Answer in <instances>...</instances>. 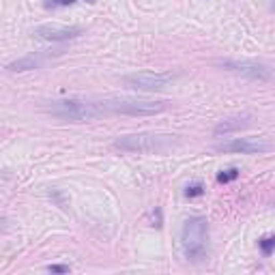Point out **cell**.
<instances>
[{
  "label": "cell",
  "mask_w": 275,
  "mask_h": 275,
  "mask_svg": "<svg viewBox=\"0 0 275 275\" xmlns=\"http://www.w3.org/2000/svg\"><path fill=\"white\" fill-rule=\"evenodd\" d=\"M43 110L56 118L71 120V123H89L103 114L99 101H82V99H58V101L46 103Z\"/></svg>",
  "instance_id": "6da1fadb"
},
{
  "label": "cell",
  "mask_w": 275,
  "mask_h": 275,
  "mask_svg": "<svg viewBox=\"0 0 275 275\" xmlns=\"http://www.w3.org/2000/svg\"><path fill=\"white\" fill-rule=\"evenodd\" d=\"M181 245L189 260H202L208 254V222L204 217H189L181 230Z\"/></svg>",
  "instance_id": "7a4b0ae2"
},
{
  "label": "cell",
  "mask_w": 275,
  "mask_h": 275,
  "mask_svg": "<svg viewBox=\"0 0 275 275\" xmlns=\"http://www.w3.org/2000/svg\"><path fill=\"white\" fill-rule=\"evenodd\" d=\"M177 144V136L163 134H129L114 140V149L125 153H163Z\"/></svg>",
  "instance_id": "3957f363"
},
{
  "label": "cell",
  "mask_w": 275,
  "mask_h": 275,
  "mask_svg": "<svg viewBox=\"0 0 275 275\" xmlns=\"http://www.w3.org/2000/svg\"><path fill=\"white\" fill-rule=\"evenodd\" d=\"M103 114L116 112V114H131V116H151L163 112L168 105L166 101H153V99H134V97H112L105 101H99Z\"/></svg>",
  "instance_id": "277c9868"
},
{
  "label": "cell",
  "mask_w": 275,
  "mask_h": 275,
  "mask_svg": "<svg viewBox=\"0 0 275 275\" xmlns=\"http://www.w3.org/2000/svg\"><path fill=\"white\" fill-rule=\"evenodd\" d=\"M219 69L230 71V73H237V75H243L247 80H256V82H269L275 78V71L265 62H258V60H217L215 62Z\"/></svg>",
  "instance_id": "5b68a950"
},
{
  "label": "cell",
  "mask_w": 275,
  "mask_h": 275,
  "mask_svg": "<svg viewBox=\"0 0 275 275\" xmlns=\"http://www.w3.org/2000/svg\"><path fill=\"white\" fill-rule=\"evenodd\" d=\"M174 82L172 73H155V71H140L123 75V84L134 91H161Z\"/></svg>",
  "instance_id": "8992f818"
},
{
  "label": "cell",
  "mask_w": 275,
  "mask_h": 275,
  "mask_svg": "<svg viewBox=\"0 0 275 275\" xmlns=\"http://www.w3.org/2000/svg\"><path fill=\"white\" fill-rule=\"evenodd\" d=\"M271 149L273 144L265 138H232L215 144V151L219 153H241V155H260V153H269Z\"/></svg>",
  "instance_id": "52a82bcc"
},
{
  "label": "cell",
  "mask_w": 275,
  "mask_h": 275,
  "mask_svg": "<svg viewBox=\"0 0 275 275\" xmlns=\"http://www.w3.org/2000/svg\"><path fill=\"white\" fill-rule=\"evenodd\" d=\"M80 26H58V24H46V26H37L32 30V35L37 39H46V41H65V39H73L82 35Z\"/></svg>",
  "instance_id": "ba28073f"
},
{
  "label": "cell",
  "mask_w": 275,
  "mask_h": 275,
  "mask_svg": "<svg viewBox=\"0 0 275 275\" xmlns=\"http://www.w3.org/2000/svg\"><path fill=\"white\" fill-rule=\"evenodd\" d=\"M50 60V54L46 52H37V54H30V56H24V58H19L15 62H11L7 65V69L9 71H28V69H39L43 67Z\"/></svg>",
  "instance_id": "9c48e42d"
},
{
  "label": "cell",
  "mask_w": 275,
  "mask_h": 275,
  "mask_svg": "<svg viewBox=\"0 0 275 275\" xmlns=\"http://www.w3.org/2000/svg\"><path fill=\"white\" fill-rule=\"evenodd\" d=\"M249 125V118L247 116H237V118H226V120H222L219 125H215V129H213V134L215 136H226V134H230V131H237V129H243V127H247Z\"/></svg>",
  "instance_id": "30bf717a"
},
{
  "label": "cell",
  "mask_w": 275,
  "mask_h": 275,
  "mask_svg": "<svg viewBox=\"0 0 275 275\" xmlns=\"http://www.w3.org/2000/svg\"><path fill=\"white\" fill-rule=\"evenodd\" d=\"M258 245H260V251L265 256H271L273 251H275V235H269V237H262L258 241Z\"/></svg>",
  "instance_id": "8fae6325"
},
{
  "label": "cell",
  "mask_w": 275,
  "mask_h": 275,
  "mask_svg": "<svg viewBox=\"0 0 275 275\" xmlns=\"http://www.w3.org/2000/svg\"><path fill=\"white\" fill-rule=\"evenodd\" d=\"M239 177V170L237 168H230V170H226V172H219L217 174V181L219 183H230V181H235Z\"/></svg>",
  "instance_id": "7c38bea8"
},
{
  "label": "cell",
  "mask_w": 275,
  "mask_h": 275,
  "mask_svg": "<svg viewBox=\"0 0 275 275\" xmlns=\"http://www.w3.org/2000/svg\"><path fill=\"white\" fill-rule=\"evenodd\" d=\"M204 194V187L200 183H194V185H187V189H185V196L187 198H196V196H202Z\"/></svg>",
  "instance_id": "4fadbf2b"
},
{
  "label": "cell",
  "mask_w": 275,
  "mask_h": 275,
  "mask_svg": "<svg viewBox=\"0 0 275 275\" xmlns=\"http://www.w3.org/2000/svg\"><path fill=\"white\" fill-rule=\"evenodd\" d=\"M48 271L50 273H69V267L67 265H50Z\"/></svg>",
  "instance_id": "5bb4252c"
},
{
  "label": "cell",
  "mask_w": 275,
  "mask_h": 275,
  "mask_svg": "<svg viewBox=\"0 0 275 275\" xmlns=\"http://www.w3.org/2000/svg\"><path fill=\"white\" fill-rule=\"evenodd\" d=\"M151 217H153V224L151 226H157L159 228L161 226V211H159V208H155V211L151 213Z\"/></svg>",
  "instance_id": "9a60e30c"
},
{
  "label": "cell",
  "mask_w": 275,
  "mask_h": 275,
  "mask_svg": "<svg viewBox=\"0 0 275 275\" xmlns=\"http://www.w3.org/2000/svg\"><path fill=\"white\" fill-rule=\"evenodd\" d=\"M75 0H58V5H73Z\"/></svg>",
  "instance_id": "2e32d148"
},
{
  "label": "cell",
  "mask_w": 275,
  "mask_h": 275,
  "mask_svg": "<svg viewBox=\"0 0 275 275\" xmlns=\"http://www.w3.org/2000/svg\"><path fill=\"white\" fill-rule=\"evenodd\" d=\"M56 3H58V0H48V7H50V5H56Z\"/></svg>",
  "instance_id": "e0dca14e"
},
{
  "label": "cell",
  "mask_w": 275,
  "mask_h": 275,
  "mask_svg": "<svg viewBox=\"0 0 275 275\" xmlns=\"http://www.w3.org/2000/svg\"><path fill=\"white\" fill-rule=\"evenodd\" d=\"M86 3H95V0H86Z\"/></svg>",
  "instance_id": "ac0fdd59"
},
{
  "label": "cell",
  "mask_w": 275,
  "mask_h": 275,
  "mask_svg": "<svg viewBox=\"0 0 275 275\" xmlns=\"http://www.w3.org/2000/svg\"><path fill=\"white\" fill-rule=\"evenodd\" d=\"M273 11H275V0H273Z\"/></svg>",
  "instance_id": "d6986e66"
}]
</instances>
